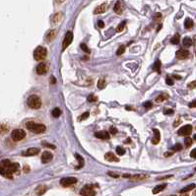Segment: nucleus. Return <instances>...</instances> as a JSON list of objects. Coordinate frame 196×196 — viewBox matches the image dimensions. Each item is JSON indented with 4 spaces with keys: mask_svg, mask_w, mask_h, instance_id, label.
Here are the masks:
<instances>
[{
    "mask_svg": "<svg viewBox=\"0 0 196 196\" xmlns=\"http://www.w3.org/2000/svg\"><path fill=\"white\" fill-rule=\"evenodd\" d=\"M153 70L158 72V73H161V62H160V60L155 61V63L153 64Z\"/></svg>",
    "mask_w": 196,
    "mask_h": 196,
    "instance_id": "25",
    "label": "nucleus"
},
{
    "mask_svg": "<svg viewBox=\"0 0 196 196\" xmlns=\"http://www.w3.org/2000/svg\"><path fill=\"white\" fill-rule=\"evenodd\" d=\"M105 80L100 78V79L98 81V88H99L100 90H103V89H105Z\"/></svg>",
    "mask_w": 196,
    "mask_h": 196,
    "instance_id": "34",
    "label": "nucleus"
},
{
    "mask_svg": "<svg viewBox=\"0 0 196 196\" xmlns=\"http://www.w3.org/2000/svg\"><path fill=\"white\" fill-rule=\"evenodd\" d=\"M43 145L46 147H49L51 148V149H55V146H53V145H50V144H46V143H43Z\"/></svg>",
    "mask_w": 196,
    "mask_h": 196,
    "instance_id": "53",
    "label": "nucleus"
},
{
    "mask_svg": "<svg viewBox=\"0 0 196 196\" xmlns=\"http://www.w3.org/2000/svg\"><path fill=\"white\" fill-rule=\"evenodd\" d=\"M153 132H154V137L152 139H151V142H152L154 145H157L160 142L161 133H160V131L158 129H156V128H154V129H153Z\"/></svg>",
    "mask_w": 196,
    "mask_h": 196,
    "instance_id": "13",
    "label": "nucleus"
},
{
    "mask_svg": "<svg viewBox=\"0 0 196 196\" xmlns=\"http://www.w3.org/2000/svg\"><path fill=\"white\" fill-rule=\"evenodd\" d=\"M38 152H40V149H38V148H29V149H28L27 151H25L24 153H22V155L30 157V156L38 155Z\"/></svg>",
    "mask_w": 196,
    "mask_h": 196,
    "instance_id": "12",
    "label": "nucleus"
},
{
    "mask_svg": "<svg viewBox=\"0 0 196 196\" xmlns=\"http://www.w3.org/2000/svg\"><path fill=\"white\" fill-rule=\"evenodd\" d=\"M116 154L119 156H123L125 154V149L123 147H120V146H117L116 147Z\"/></svg>",
    "mask_w": 196,
    "mask_h": 196,
    "instance_id": "35",
    "label": "nucleus"
},
{
    "mask_svg": "<svg viewBox=\"0 0 196 196\" xmlns=\"http://www.w3.org/2000/svg\"><path fill=\"white\" fill-rule=\"evenodd\" d=\"M123 9H124V6H123V3L121 1H117L116 3H115V5H114V7H113V10H114V12H115L116 14H122V12H123Z\"/></svg>",
    "mask_w": 196,
    "mask_h": 196,
    "instance_id": "15",
    "label": "nucleus"
},
{
    "mask_svg": "<svg viewBox=\"0 0 196 196\" xmlns=\"http://www.w3.org/2000/svg\"><path fill=\"white\" fill-rule=\"evenodd\" d=\"M87 100H88V102H90V103H94V102H97L98 98L96 96H94V95H90V96L87 98Z\"/></svg>",
    "mask_w": 196,
    "mask_h": 196,
    "instance_id": "39",
    "label": "nucleus"
},
{
    "mask_svg": "<svg viewBox=\"0 0 196 196\" xmlns=\"http://www.w3.org/2000/svg\"><path fill=\"white\" fill-rule=\"evenodd\" d=\"M47 72V66L46 63H40L37 66V73L38 75H44Z\"/></svg>",
    "mask_w": 196,
    "mask_h": 196,
    "instance_id": "14",
    "label": "nucleus"
},
{
    "mask_svg": "<svg viewBox=\"0 0 196 196\" xmlns=\"http://www.w3.org/2000/svg\"><path fill=\"white\" fill-rule=\"evenodd\" d=\"M148 177V175H131L129 177V180L131 181H140V180H144Z\"/></svg>",
    "mask_w": 196,
    "mask_h": 196,
    "instance_id": "16",
    "label": "nucleus"
},
{
    "mask_svg": "<svg viewBox=\"0 0 196 196\" xmlns=\"http://www.w3.org/2000/svg\"><path fill=\"white\" fill-rule=\"evenodd\" d=\"M172 149L175 151H180L181 149H182V146H181L180 143H177V144H175V146L172 147Z\"/></svg>",
    "mask_w": 196,
    "mask_h": 196,
    "instance_id": "42",
    "label": "nucleus"
},
{
    "mask_svg": "<svg viewBox=\"0 0 196 196\" xmlns=\"http://www.w3.org/2000/svg\"><path fill=\"white\" fill-rule=\"evenodd\" d=\"M0 175H2L4 177L7 178H12V172H10L8 169H0Z\"/></svg>",
    "mask_w": 196,
    "mask_h": 196,
    "instance_id": "20",
    "label": "nucleus"
},
{
    "mask_svg": "<svg viewBox=\"0 0 196 196\" xmlns=\"http://www.w3.org/2000/svg\"><path fill=\"white\" fill-rule=\"evenodd\" d=\"M57 35V31L56 30H51L49 31L48 33L46 35V41H51L55 38V37H56Z\"/></svg>",
    "mask_w": 196,
    "mask_h": 196,
    "instance_id": "17",
    "label": "nucleus"
},
{
    "mask_svg": "<svg viewBox=\"0 0 196 196\" xmlns=\"http://www.w3.org/2000/svg\"><path fill=\"white\" fill-rule=\"evenodd\" d=\"M46 55H47V50L46 47H43V46H38L37 48L35 49V51H33V57L38 61L46 59Z\"/></svg>",
    "mask_w": 196,
    "mask_h": 196,
    "instance_id": "3",
    "label": "nucleus"
},
{
    "mask_svg": "<svg viewBox=\"0 0 196 196\" xmlns=\"http://www.w3.org/2000/svg\"><path fill=\"white\" fill-rule=\"evenodd\" d=\"M27 103L31 108L38 110V108H40L41 106V100L40 97L37 96V95H32V96H30L28 98Z\"/></svg>",
    "mask_w": 196,
    "mask_h": 196,
    "instance_id": "2",
    "label": "nucleus"
},
{
    "mask_svg": "<svg viewBox=\"0 0 196 196\" xmlns=\"http://www.w3.org/2000/svg\"><path fill=\"white\" fill-rule=\"evenodd\" d=\"M189 89H194L196 87V81H192V82H190L188 85H187Z\"/></svg>",
    "mask_w": 196,
    "mask_h": 196,
    "instance_id": "44",
    "label": "nucleus"
},
{
    "mask_svg": "<svg viewBox=\"0 0 196 196\" xmlns=\"http://www.w3.org/2000/svg\"><path fill=\"white\" fill-rule=\"evenodd\" d=\"M51 114H52V116H53V117L57 118V117H59V116H60V114H61V110H60L59 108H55L54 110H53L51 111Z\"/></svg>",
    "mask_w": 196,
    "mask_h": 196,
    "instance_id": "31",
    "label": "nucleus"
},
{
    "mask_svg": "<svg viewBox=\"0 0 196 196\" xmlns=\"http://www.w3.org/2000/svg\"><path fill=\"white\" fill-rule=\"evenodd\" d=\"M6 169L9 170L12 173L16 172H18V170H19V164L18 163H11L10 166L6 167Z\"/></svg>",
    "mask_w": 196,
    "mask_h": 196,
    "instance_id": "22",
    "label": "nucleus"
},
{
    "mask_svg": "<svg viewBox=\"0 0 196 196\" xmlns=\"http://www.w3.org/2000/svg\"><path fill=\"white\" fill-rule=\"evenodd\" d=\"M51 83H52V84H55V78H54V77H51Z\"/></svg>",
    "mask_w": 196,
    "mask_h": 196,
    "instance_id": "56",
    "label": "nucleus"
},
{
    "mask_svg": "<svg viewBox=\"0 0 196 196\" xmlns=\"http://www.w3.org/2000/svg\"><path fill=\"white\" fill-rule=\"evenodd\" d=\"M125 25H126V21H123L121 24H119L118 27H117V29H116V32H121V31L124 29Z\"/></svg>",
    "mask_w": 196,
    "mask_h": 196,
    "instance_id": "38",
    "label": "nucleus"
},
{
    "mask_svg": "<svg viewBox=\"0 0 196 196\" xmlns=\"http://www.w3.org/2000/svg\"><path fill=\"white\" fill-rule=\"evenodd\" d=\"M167 99H169V95L163 93V94L160 95L158 98H157L156 102H157V103H161V102H163V100H167Z\"/></svg>",
    "mask_w": 196,
    "mask_h": 196,
    "instance_id": "26",
    "label": "nucleus"
},
{
    "mask_svg": "<svg viewBox=\"0 0 196 196\" xmlns=\"http://www.w3.org/2000/svg\"><path fill=\"white\" fill-rule=\"evenodd\" d=\"M167 85H170V86H172L173 85V80L172 79V78H170V77H167Z\"/></svg>",
    "mask_w": 196,
    "mask_h": 196,
    "instance_id": "46",
    "label": "nucleus"
},
{
    "mask_svg": "<svg viewBox=\"0 0 196 196\" xmlns=\"http://www.w3.org/2000/svg\"><path fill=\"white\" fill-rule=\"evenodd\" d=\"M7 131H8V128H7L6 125H4V124L0 125V133L3 134V133H5V132H7Z\"/></svg>",
    "mask_w": 196,
    "mask_h": 196,
    "instance_id": "41",
    "label": "nucleus"
},
{
    "mask_svg": "<svg viewBox=\"0 0 196 196\" xmlns=\"http://www.w3.org/2000/svg\"><path fill=\"white\" fill-rule=\"evenodd\" d=\"M75 157H76L77 161L79 162V165H78V166H76V170L82 169L83 166H84V159H83L80 155H78V154H75Z\"/></svg>",
    "mask_w": 196,
    "mask_h": 196,
    "instance_id": "23",
    "label": "nucleus"
},
{
    "mask_svg": "<svg viewBox=\"0 0 196 196\" xmlns=\"http://www.w3.org/2000/svg\"><path fill=\"white\" fill-rule=\"evenodd\" d=\"M110 134H113V135H114V134L117 133V129L115 127H110Z\"/></svg>",
    "mask_w": 196,
    "mask_h": 196,
    "instance_id": "48",
    "label": "nucleus"
},
{
    "mask_svg": "<svg viewBox=\"0 0 196 196\" xmlns=\"http://www.w3.org/2000/svg\"><path fill=\"white\" fill-rule=\"evenodd\" d=\"M175 55L178 59H185V58L189 56V51L186 49H180L176 51Z\"/></svg>",
    "mask_w": 196,
    "mask_h": 196,
    "instance_id": "9",
    "label": "nucleus"
},
{
    "mask_svg": "<svg viewBox=\"0 0 196 196\" xmlns=\"http://www.w3.org/2000/svg\"><path fill=\"white\" fill-rule=\"evenodd\" d=\"M189 108H196V100L189 103Z\"/></svg>",
    "mask_w": 196,
    "mask_h": 196,
    "instance_id": "50",
    "label": "nucleus"
},
{
    "mask_svg": "<svg viewBox=\"0 0 196 196\" xmlns=\"http://www.w3.org/2000/svg\"><path fill=\"white\" fill-rule=\"evenodd\" d=\"M26 126H27L28 129H29V130L31 131V132L36 133V134L43 133L44 131L46 130V125L41 124V123H36V122H33V121H29V122H27Z\"/></svg>",
    "mask_w": 196,
    "mask_h": 196,
    "instance_id": "1",
    "label": "nucleus"
},
{
    "mask_svg": "<svg viewBox=\"0 0 196 196\" xmlns=\"http://www.w3.org/2000/svg\"><path fill=\"white\" fill-rule=\"evenodd\" d=\"M194 195H195V196H196V191H195V193H194Z\"/></svg>",
    "mask_w": 196,
    "mask_h": 196,
    "instance_id": "60",
    "label": "nucleus"
},
{
    "mask_svg": "<svg viewBox=\"0 0 196 196\" xmlns=\"http://www.w3.org/2000/svg\"><path fill=\"white\" fill-rule=\"evenodd\" d=\"M95 136L97 137V138L99 139H103V140H108L110 138V135L108 132H106V131H98V132L95 133Z\"/></svg>",
    "mask_w": 196,
    "mask_h": 196,
    "instance_id": "11",
    "label": "nucleus"
},
{
    "mask_svg": "<svg viewBox=\"0 0 196 196\" xmlns=\"http://www.w3.org/2000/svg\"><path fill=\"white\" fill-rule=\"evenodd\" d=\"M81 48H82V49L84 50V51L87 52V53H89V52H90V49H89V47L87 46L85 43H82V44H81Z\"/></svg>",
    "mask_w": 196,
    "mask_h": 196,
    "instance_id": "43",
    "label": "nucleus"
},
{
    "mask_svg": "<svg viewBox=\"0 0 196 196\" xmlns=\"http://www.w3.org/2000/svg\"><path fill=\"white\" fill-rule=\"evenodd\" d=\"M46 191V185H40L37 189H36V192H37L38 195H43Z\"/></svg>",
    "mask_w": 196,
    "mask_h": 196,
    "instance_id": "27",
    "label": "nucleus"
},
{
    "mask_svg": "<svg viewBox=\"0 0 196 196\" xmlns=\"http://www.w3.org/2000/svg\"><path fill=\"white\" fill-rule=\"evenodd\" d=\"M180 196H189V195H187V194H182V195H180Z\"/></svg>",
    "mask_w": 196,
    "mask_h": 196,
    "instance_id": "58",
    "label": "nucleus"
},
{
    "mask_svg": "<svg viewBox=\"0 0 196 196\" xmlns=\"http://www.w3.org/2000/svg\"><path fill=\"white\" fill-rule=\"evenodd\" d=\"M143 105H144L145 108H152V103H151V102H146V103H143Z\"/></svg>",
    "mask_w": 196,
    "mask_h": 196,
    "instance_id": "45",
    "label": "nucleus"
},
{
    "mask_svg": "<svg viewBox=\"0 0 196 196\" xmlns=\"http://www.w3.org/2000/svg\"><path fill=\"white\" fill-rule=\"evenodd\" d=\"M98 26H99L100 28H103V26H105V24H103V21H99L98 22Z\"/></svg>",
    "mask_w": 196,
    "mask_h": 196,
    "instance_id": "52",
    "label": "nucleus"
},
{
    "mask_svg": "<svg viewBox=\"0 0 196 196\" xmlns=\"http://www.w3.org/2000/svg\"><path fill=\"white\" fill-rule=\"evenodd\" d=\"M183 46H185V47L191 46H192V40H191V38H188V37L184 38H183Z\"/></svg>",
    "mask_w": 196,
    "mask_h": 196,
    "instance_id": "32",
    "label": "nucleus"
},
{
    "mask_svg": "<svg viewBox=\"0 0 196 196\" xmlns=\"http://www.w3.org/2000/svg\"><path fill=\"white\" fill-rule=\"evenodd\" d=\"M52 158H53L52 154L48 152V151H46V152H43V155H41V162H43V164L49 163V162L52 160Z\"/></svg>",
    "mask_w": 196,
    "mask_h": 196,
    "instance_id": "10",
    "label": "nucleus"
},
{
    "mask_svg": "<svg viewBox=\"0 0 196 196\" xmlns=\"http://www.w3.org/2000/svg\"><path fill=\"white\" fill-rule=\"evenodd\" d=\"M80 194L82 196H95L96 195V191L94 190L93 186L85 185L82 189H81Z\"/></svg>",
    "mask_w": 196,
    "mask_h": 196,
    "instance_id": "6",
    "label": "nucleus"
},
{
    "mask_svg": "<svg viewBox=\"0 0 196 196\" xmlns=\"http://www.w3.org/2000/svg\"><path fill=\"white\" fill-rule=\"evenodd\" d=\"M191 132H192V126L187 124V125H184L183 127L180 128L177 131V134L180 136H189L190 134H191Z\"/></svg>",
    "mask_w": 196,
    "mask_h": 196,
    "instance_id": "7",
    "label": "nucleus"
},
{
    "mask_svg": "<svg viewBox=\"0 0 196 196\" xmlns=\"http://www.w3.org/2000/svg\"><path fill=\"white\" fill-rule=\"evenodd\" d=\"M180 35L178 33H175V36L172 38V40H170V43H172V44H178V43H180Z\"/></svg>",
    "mask_w": 196,
    "mask_h": 196,
    "instance_id": "33",
    "label": "nucleus"
},
{
    "mask_svg": "<svg viewBox=\"0 0 196 196\" xmlns=\"http://www.w3.org/2000/svg\"><path fill=\"white\" fill-rule=\"evenodd\" d=\"M195 170H196V167H195Z\"/></svg>",
    "mask_w": 196,
    "mask_h": 196,
    "instance_id": "61",
    "label": "nucleus"
},
{
    "mask_svg": "<svg viewBox=\"0 0 196 196\" xmlns=\"http://www.w3.org/2000/svg\"><path fill=\"white\" fill-rule=\"evenodd\" d=\"M173 78H175V79H180V76H177V75H173Z\"/></svg>",
    "mask_w": 196,
    "mask_h": 196,
    "instance_id": "57",
    "label": "nucleus"
},
{
    "mask_svg": "<svg viewBox=\"0 0 196 196\" xmlns=\"http://www.w3.org/2000/svg\"><path fill=\"white\" fill-rule=\"evenodd\" d=\"M61 17H62V14L61 13H57L55 14L54 16L52 17V24H56L61 20Z\"/></svg>",
    "mask_w": 196,
    "mask_h": 196,
    "instance_id": "30",
    "label": "nucleus"
},
{
    "mask_svg": "<svg viewBox=\"0 0 196 196\" xmlns=\"http://www.w3.org/2000/svg\"><path fill=\"white\" fill-rule=\"evenodd\" d=\"M89 115H90V113H89L88 111H86V113H84L82 114V115H81L78 119H79L80 121H81V120H85L86 118H88Z\"/></svg>",
    "mask_w": 196,
    "mask_h": 196,
    "instance_id": "40",
    "label": "nucleus"
},
{
    "mask_svg": "<svg viewBox=\"0 0 196 196\" xmlns=\"http://www.w3.org/2000/svg\"><path fill=\"white\" fill-rule=\"evenodd\" d=\"M72 41H73V33L69 31V32L66 33L65 37H64V41L62 43V50H65L70 46V43H72Z\"/></svg>",
    "mask_w": 196,
    "mask_h": 196,
    "instance_id": "5",
    "label": "nucleus"
},
{
    "mask_svg": "<svg viewBox=\"0 0 196 196\" xmlns=\"http://www.w3.org/2000/svg\"><path fill=\"white\" fill-rule=\"evenodd\" d=\"M24 172H29V167H28V166H25V167H24Z\"/></svg>",
    "mask_w": 196,
    "mask_h": 196,
    "instance_id": "55",
    "label": "nucleus"
},
{
    "mask_svg": "<svg viewBox=\"0 0 196 196\" xmlns=\"http://www.w3.org/2000/svg\"><path fill=\"white\" fill-rule=\"evenodd\" d=\"M105 159L106 160V161H108V162H118L119 161V160L117 159L116 157L114 156L113 153H110V152H108V153L105 154Z\"/></svg>",
    "mask_w": 196,
    "mask_h": 196,
    "instance_id": "19",
    "label": "nucleus"
},
{
    "mask_svg": "<svg viewBox=\"0 0 196 196\" xmlns=\"http://www.w3.org/2000/svg\"><path fill=\"white\" fill-rule=\"evenodd\" d=\"M180 119H177V121L173 123V126H177V125L180 124Z\"/></svg>",
    "mask_w": 196,
    "mask_h": 196,
    "instance_id": "54",
    "label": "nucleus"
},
{
    "mask_svg": "<svg viewBox=\"0 0 196 196\" xmlns=\"http://www.w3.org/2000/svg\"><path fill=\"white\" fill-rule=\"evenodd\" d=\"M108 175H110V176H113V177H118V175H117V173H114V172H108Z\"/></svg>",
    "mask_w": 196,
    "mask_h": 196,
    "instance_id": "51",
    "label": "nucleus"
},
{
    "mask_svg": "<svg viewBox=\"0 0 196 196\" xmlns=\"http://www.w3.org/2000/svg\"><path fill=\"white\" fill-rule=\"evenodd\" d=\"M124 51H125V46H120L118 47V49H117V51H116V55H121V54L124 53Z\"/></svg>",
    "mask_w": 196,
    "mask_h": 196,
    "instance_id": "37",
    "label": "nucleus"
},
{
    "mask_svg": "<svg viewBox=\"0 0 196 196\" xmlns=\"http://www.w3.org/2000/svg\"><path fill=\"white\" fill-rule=\"evenodd\" d=\"M184 27L185 29H191L193 27V21L190 18H186L185 21H184Z\"/></svg>",
    "mask_w": 196,
    "mask_h": 196,
    "instance_id": "29",
    "label": "nucleus"
},
{
    "mask_svg": "<svg viewBox=\"0 0 196 196\" xmlns=\"http://www.w3.org/2000/svg\"><path fill=\"white\" fill-rule=\"evenodd\" d=\"M76 182H77V178L75 177H64L60 180V184L65 187L73 185V184H75Z\"/></svg>",
    "mask_w": 196,
    "mask_h": 196,
    "instance_id": "8",
    "label": "nucleus"
},
{
    "mask_svg": "<svg viewBox=\"0 0 196 196\" xmlns=\"http://www.w3.org/2000/svg\"><path fill=\"white\" fill-rule=\"evenodd\" d=\"M106 8H108V4H106V3L100 4V6H98L96 8V10L94 11V13L95 14H102V13H103L106 10Z\"/></svg>",
    "mask_w": 196,
    "mask_h": 196,
    "instance_id": "18",
    "label": "nucleus"
},
{
    "mask_svg": "<svg viewBox=\"0 0 196 196\" xmlns=\"http://www.w3.org/2000/svg\"><path fill=\"white\" fill-rule=\"evenodd\" d=\"M184 143H185V147L188 148L192 145V139L190 137H186L185 140H184Z\"/></svg>",
    "mask_w": 196,
    "mask_h": 196,
    "instance_id": "36",
    "label": "nucleus"
},
{
    "mask_svg": "<svg viewBox=\"0 0 196 196\" xmlns=\"http://www.w3.org/2000/svg\"><path fill=\"white\" fill-rule=\"evenodd\" d=\"M25 137H26V132H25L23 129H15L12 131V133H11V138L16 142L21 141V140H23Z\"/></svg>",
    "mask_w": 196,
    "mask_h": 196,
    "instance_id": "4",
    "label": "nucleus"
},
{
    "mask_svg": "<svg viewBox=\"0 0 196 196\" xmlns=\"http://www.w3.org/2000/svg\"><path fill=\"white\" fill-rule=\"evenodd\" d=\"M164 113H165V114H172L173 110H165Z\"/></svg>",
    "mask_w": 196,
    "mask_h": 196,
    "instance_id": "49",
    "label": "nucleus"
},
{
    "mask_svg": "<svg viewBox=\"0 0 196 196\" xmlns=\"http://www.w3.org/2000/svg\"><path fill=\"white\" fill-rule=\"evenodd\" d=\"M167 187V184L164 183V184H160V185H157L155 188L153 189V193L154 194H158L159 192L163 191V190Z\"/></svg>",
    "mask_w": 196,
    "mask_h": 196,
    "instance_id": "21",
    "label": "nucleus"
},
{
    "mask_svg": "<svg viewBox=\"0 0 196 196\" xmlns=\"http://www.w3.org/2000/svg\"><path fill=\"white\" fill-rule=\"evenodd\" d=\"M11 165V162L10 160H2L1 162H0V169H6V167H8Z\"/></svg>",
    "mask_w": 196,
    "mask_h": 196,
    "instance_id": "24",
    "label": "nucleus"
},
{
    "mask_svg": "<svg viewBox=\"0 0 196 196\" xmlns=\"http://www.w3.org/2000/svg\"><path fill=\"white\" fill-rule=\"evenodd\" d=\"M190 157L193 158V159H196V148L191 151V153H190Z\"/></svg>",
    "mask_w": 196,
    "mask_h": 196,
    "instance_id": "47",
    "label": "nucleus"
},
{
    "mask_svg": "<svg viewBox=\"0 0 196 196\" xmlns=\"http://www.w3.org/2000/svg\"><path fill=\"white\" fill-rule=\"evenodd\" d=\"M194 140H195V141H196V134H195V135H194Z\"/></svg>",
    "mask_w": 196,
    "mask_h": 196,
    "instance_id": "59",
    "label": "nucleus"
},
{
    "mask_svg": "<svg viewBox=\"0 0 196 196\" xmlns=\"http://www.w3.org/2000/svg\"><path fill=\"white\" fill-rule=\"evenodd\" d=\"M195 184L193 183V184H189V185H187V186H185L184 188H182L180 190V193H185V192H188V191H191L192 189H194L195 188Z\"/></svg>",
    "mask_w": 196,
    "mask_h": 196,
    "instance_id": "28",
    "label": "nucleus"
}]
</instances>
